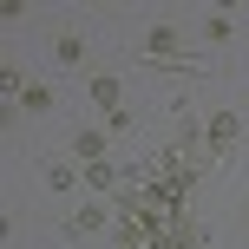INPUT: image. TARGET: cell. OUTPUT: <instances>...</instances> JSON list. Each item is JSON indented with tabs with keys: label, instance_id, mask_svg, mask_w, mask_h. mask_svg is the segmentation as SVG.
<instances>
[{
	"label": "cell",
	"instance_id": "obj_3",
	"mask_svg": "<svg viewBox=\"0 0 249 249\" xmlns=\"http://www.w3.org/2000/svg\"><path fill=\"white\" fill-rule=\"evenodd\" d=\"M13 105H20V112H33V118H46V112H53V105H59V92H53V86H46V79H26V86H20V92H13Z\"/></svg>",
	"mask_w": 249,
	"mask_h": 249
},
{
	"label": "cell",
	"instance_id": "obj_4",
	"mask_svg": "<svg viewBox=\"0 0 249 249\" xmlns=\"http://www.w3.org/2000/svg\"><path fill=\"white\" fill-rule=\"evenodd\" d=\"M236 131H243V118H236V112H216L210 124H203V144H210V158H223V151L236 144Z\"/></svg>",
	"mask_w": 249,
	"mask_h": 249
},
{
	"label": "cell",
	"instance_id": "obj_1",
	"mask_svg": "<svg viewBox=\"0 0 249 249\" xmlns=\"http://www.w3.org/2000/svg\"><path fill=\"white\" fill-rule=\"evenodd\" d=\"M105 230H118V203H79V210L66 216V236H72V243L105 236Z\"/></svg>",
	"mask_w": 249,
	"mask_h": 249
},
{
	"label": "cell",
	"instance_id": "obj_7",
	"mask_svg": "<svg viewBox=\"0 0 249 249\" xmlns=\"http://www.w3.org/2000/svg\"><path fill=\"white\" fill-rule=\"evenodd\" d=\"M46 184H53V190H72V184H86V171H72V164H46Z\"/></svg>",
	"mask_w": 249,
	"mask_h": 249
},
{
	"label": "cell",
	"instance_id": "obj_5",
	"mask_svg": "<svg viewBox=\"0 0 249 249\" xmlns=\"http://www.w3.org/2000/svg\"><path fill=\"white\" fill-rule=\"evenodd\" d=\"M92 105H99V112L105 118H112V112H124V86H118V72H92Z\"/></svg>",
	"mask_w": 249,
	"mask_h": 249
},
{
	"label": "cell",
	"instance_id": "obj_2",
	"mask_svg": "<svg viewBox=\"0 0 249 249\" xmlns=\"http://www.w3.org/2000/svg\"><path fill=\"white\" fill-rule=\"evenodd\" d=\"M66 144H72L79 171H86V164H112V131H99V124H79V131L66 138Z\"/></svg>",
	"mask_w": 249,
	"mask_h": 249
},
{
	"label": "cell",
	"instance_id": "obj_6",
	"mask_svg": "<svg viewBox=\"0 0 249 249\" xmlns=\"http://www.w3.org/2000/svg\"><path fill=\"white\" fill-rule=\"evenodd\" d=\"M53 53H59V66H79V59H86V33H59Z\"/></svg>",
	"mask_w": 249,
	"mask_h": 249
}]
</instances>
